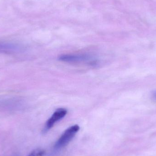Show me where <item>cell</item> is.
Masks as SVG:
<instances>
[{
	"instance_id": "4",
	"label": "cell",
	"mask_w": 156,
	"mask_h": 156,
	"mask_svg": "<svg viewBox=\"0 0 156 156\" xmlns=\"http://www.w3.org/2000/svg\"><path fill=\"white\" fill-rule=\"evenodd\" d=\"M22 49L23 48L16 44L0 42V53L16 54L21 52Z\"/></svg>"
},
{
	"instance_id": "5",
	"label": "cell",
	"mask_w": 156,
	"mask_h": 156,
	"mask_svg": "<svg viewBox=\"0 0 156 156\" xmlns=\"http://www.w3.org/2000/svg\"><path fill=\"white\" fill-rule=\"evenodd\" d=\"M44 154V152L43 150H36L33 151L28 156H43Z\"/></svg>"
},
{
	"instance_id": "3",
	"label": "cell",
	"mask_w": 156,
	"mask_h": 156,
	"mask_svg": "<svg viewBox=\"0 0 156 156\" xmlns=\"http://www.w3.org/2000/svg\"><path fill=\"white\" fill-rule=\"evenodd\" d=\"M67 113V110L65 108H60L58 109L52 115L50 118L47 121L44 128V132L45 133L51 129L57 122L63 119L66 115Z\"/></svg>"
},
{
	"instance_id": "1",
	"label": "cell",
	"mask_w": 156,
	"mask_h": 156,
	"mask_svg": "<svg viewBox=\"0 0 156 156\" xmlns=\"http://www.w3.org/2000/svg\"><path fill=\"white\" fill-rule=\"evenodd\" d=\"M79 130L80 126L78 125H75L69 127L56 143L55 148L58 150L65 147L73 139Z\"/></svg>"
},
{
	"instance_id": "6",
	"label": "cell",
	"mask_w": 156,
	"mask_h": 156,
	"mask_svg": "<svg viewBox=\"0 0 156 156\" xmlns=\"http://www.w3.org/2000/svg\"><path fill=\"white\" fill-rule=\"evenodd\" d=\"M152 96L153 98L156 101V90L154 91L152 93Z\"/></svg>"
},
{
	"instance_id": "2",
	"label": "cell",
	"mask_w": 156,
	"mask_h": 156,
	"mask_svg": "<svg viewBox=\"0 0 156 156\" xmlns=\"http://www.w3.org/2000/svg\"><path fill=\"white\" fill-rule=\"evenodd\" d=\"M61 61L69 63L88 62L92 65L97 64V60L92 59L91 56L87 55H63L58 57Z\"/></svg>"
}]
</instances>
